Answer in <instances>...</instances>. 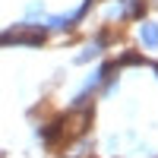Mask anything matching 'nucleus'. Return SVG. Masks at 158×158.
<instances>
[{
  "label": "nucleus",
  "mask_w": 158,
  "mask_h": 158,
  "mask_svg": "<svg viewBox=\"0 0 158 158\" xmlns=\"http://www.w3.org/2000/svg\"><path fill=\"white\" fill-rule=\"evenodd\" d=\"M41 38H44V32L41 29H10L6 35H3V41L6 44H41Z\"/></svg>",
  "instance_id": "nucleus-1"
},
{
  "label": "nucleus",
  "mask_w": 158,
  "mask_h": 158,
  "mask_svg": "<svg viewBox=\"0 0 158 158\" xmlns=\"http://www.w3.org/2000/svg\"><path fill=\"white\" fill-rule=\"evenodd\" d=\"M142 44H146V48H155L158 44V25H152V22L142 25Z\"/></svg>",
  "instance_id": "nucleus-2"
}]
</instances>
